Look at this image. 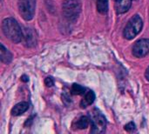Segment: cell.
<instances>
[{
	"label": "cell",
	"mask_w": 149,
	"mask_h": 134,
	"mask_svg": "<svg viewBox=\"0 0 149 134\" xmlns=\"http://www.w3.org/2000/svg\"><path fill=\"white\" fill-rule=\"evenodd\" d=\"M125 130L127 132H128V133L134 132L135 131V125H134V123H133V122L128 123L127 126H125Z\"/></svg>",
	"instance_id": "cell-15"
},
{
	"label": "cell",
	"mask_w": 149,
	"mask_h": 134,
	"mask_svg": "<svg viewBox=\"0 0 149 134\" xmlns=\"http://www.w3.org/2000/svg\"><path fill=\"white\" fill-rule=\"evenodd\" d=\"M89 122H90V119L88 117L82 116L73 122L72 127L73 129H86L88 126Z\"/></svg>",
	"instance_id": "cell-11"
},
{
	"label": "cell",
	"mask_w": 149,
	"mask_h": 134,
	"mask_svg": "<svg viewBox=\"0 0 149 134\" xmlns=\"http://www.w3.org/2000/svg\"><path fill=\"white\" fill-rule=\"evenodd\" d=\"M114 1H115V2H116V1H118V0H114Z\"/></svg>",
	"instance_id": "cell-19"
},
{
	"label": "cell",
	"mask_w": 149,
	"mask_h": 134,
	"mask_svg": "<svg viewBox=\"0 0 149 134\" xmlns=\"http://www.w3.org/2000/svg\"><path fill=\"white\" fill-rule=\"evenodd\" d=\"M2 30L4 36L14 43H19L23 39V31L21 27L12 17H7L3 20Z\"/></svg>",
	"instance_id": "cell-1"
},
{
	"label": "cell",
	"mask_w": 149,
	"mask_h": 134,
	"mask_svg": "<svg viewBox=\"0 0 149 134\" xmlns=\"http://www.w3.org/2000/svg\"><path fill=\"white\" fill-rule=\"evenodd\" d=\"M95 99V95L94 92L93 91H86L84 94H83V99L80 102V106L81 108H86L89 106H91L93 101Z\"/></svg>",
	"instance_id": "cell-9"
},
{
	"label": "cell",
	"mask_w": 149,
	"mask_h": 134,
	"mask_svg": "<svg viewBox=\"0 0 149 134\" xmlns=\"http://www.w3.org/2000/svg\"><path fill=\"white\" fill-rule=\"evenodd\" d=\"M45 85L51 87V86H52L54 85V82H53L52 78H46L45 80Z\"/></svg>",
	"instance_id": "cell-16"
},
{
	"label": "cell",
	"mask_w": 149,
	"mask_h": 134,
	"mask_svg": "<svg viewBox=\"0 0 149 134\" xmlns=\"http://www.w3.org/2000/svg\"><path fill=\"white\" fill-rule=\"evenodd\" d=\"M21 80H22V81H24V82H27V81H28V78H27L26 76H24H24L21 78Z\"/></svg>",
	"instance_id": "cell-18"
},
{
	"label": "cell",
	"mask_w": 149,
	"mask_h": 134,
	"mask_svg": "<svg viewBox=\"0 0 149 134\" xmlns=\"http://www.w3.org/2000/svg\"><path fill=\"white\" fill-rule=\"evenodd\" d=\"M24 43L26 47H33L36 44V37L31 29H25L23 32Z\"/></svg>",
	"instance_id": "cell-7"
},
{
	"label": "cell",
	"mask_w": 149,
	"mask_h": 134,
	"mask_svg": "<svg viewBox=\"0 0 149 134\" xmlns=\"http://www.w3.org/2000/svg\"><path fill=\"white\" fill-rule=\"evenodd\" d=\"M142 26H143V22L141 17L139 15H134L133 17L129 19L123 31L124 37L129 40L134 38L141 32Z\"/></svg>",
	"instance_id": "cell-3"
},
{
	"label": "cell",
	"mask_w": 149,
	"mask_h": 134,
	"mask_svg": "<svg viewBox=\"0 0 149 134\" xmlns=\"http://www.w3.org/2000/svg\"><path fill=\"white\" fill-rule=\"evenodd\" d=\"M81 5L79 0H65L62 4V10L65 17L70 21H75L79 16Z\"/></svg>",
	"instance_id": "cell-4"
},
{
	"label": "cell",
	"mask_w": 149,
	"mask_h": 134,
	"mask_svg": "<svg viewBox=\"0 0 149 134\" xmlns=\"http://www.w3.org/2000/svg\"><path fill=\"white\" fill-rule=\"evenodd\" d=\"M29 108V105L26 102H21L17 104L11 110V114L13 116H19L25 112Z\"/></svg>",
	"instance_id": "cell-10"
},
{
	"label": "cell",
	"mask_w": 149,
	"mask_h": 134,
	"mask_svg": "<svg viewBox=\"0 0 149 134\" xmlns=\"http://www.w3.org/2000/svg\"><path fill=\"white\" fill-rule=\"evenodd\" d=\"M86 92V88H84L83 86L77 85V84L72 85V86L71 88V92L73 95H83Z\"/></svg>",
	"instance_id": "cell-14"
},
{
	"label": "cell",
	"mask_w": 149,
	"mask_h": 134,
	"mask_svg": "<svg viewBox=\"0 0 149 134\" xmlns=\"http://www.w3.org/2000/svg\"><path fill=\"white\" fill-rule=\"evenodd\" d=\"M97 10L101 14H106L108 10V0H97Z\"/></svg>",
	"instance_id": "cell-13"
},
{
	"label": "cell",
	"mask_w": 149,
	"mask_h": 134,
	"mask_svg": "<svg viewBox=\"0 0 149 134\" xmlns=\"http://www.w3.org/2000/svg\"><path fill=\"white\" fill-rule=\"evenodd\" d=\"M145 76H146V78L149 81V67L147 69V72H146V73H145Z\"/></svg>",
	"instance_id": "cell-17"
},
{
	"label": "cell",
	"mask_w": 149,
	"mask_h": 134,
	"mask_svg": "<svg viewBox=\"0 0 149 134\" xmlns=\"http://www.w3.org/2000/svg\"><path fill=\"white\" fill-rule=\"evenodd\" d=\"M0 58L1 61L5 64H9L12 59V56L10 52L3 44L0 45Z\"/></svg>",
	"instance_id": "cell-12"
},
{
	"label": "cell",
	"mask_w": 149,
	"mask_h": 134,
	"mask_svg": "<svg viewBox=\"0 0 149 134\" xmlns=\"http://www.w3.org/2000/svg\"><path fill=\"white\" fill-rule=\"evenodd\" d=\"M149 53V39H141L133 47V54L136 58H143Z\"/></svg>",
	"instance_id": "cell-6"
},
{
	"label": "cell",
	"mask_w": 149,
	"mask_h": 134,
	"mask_svg": "<svg viewBox=\"0 0 149 134\" xmlns=\"http://www.w3.org/2000/svg\"><path fill=\"white\" fill-rule=\"evenodd\" d=\"M132 4V0H118L115 3V10L118 14H123L128 11Z\"/></svg>",
	"instance_id": "cell-8"
},
{
	"label": "cell",
	"mask_w": 149,
	"mask_h": 134,
	"mask_svg": "<svg viewBox=\"0 0 149 134\" xmlns=\"http://www.w3.org/2000/svg\"><path fill=\"white\" fill-rule=\"evenodd\" d=\"M91 123V133H102L107 127V120L103 114L97 109H93L89 112Z\"/></svg>",
	"instance_id": "cell-2"
},
{
	"label": "cell",
	"mask_w": 149,
	"mask_h": 134,
	"mask_svg": "<svg viewBox=\"0 0 149 134\" xmlns=\"http://www.w3.org/2000/svg\"><path fill=\"white\" fill-rule=\"evenodd\" d=\"M18 11L22 17L29 21L33 18L35 14L36 0H18Z\"/></svg>",
	"instance_id": "cell-5"
}]
</instances>
